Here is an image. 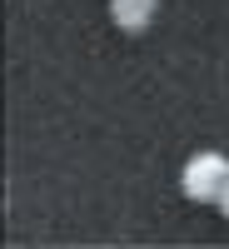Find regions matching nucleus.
Returning a JSON list of instances; mask_svg holds the SVG:
<instances>
[{
	"label": "nucleus",
	"instance_id": "obj_1",
	"mask_svg": "<svg viewBox=\"0 0 229 249\" xmlns=\"http://www.w3.org/2000/svg\"><path fill=\"white\" fill-rule=\"evenodd\" d=\"M184 195H190L194 204H219V195H224V184H229V160L224 155H194L190 164H184Z\"/></svg>",
	"mask_w": 229,
	"mask_h": 249
},
{
	"label": "nucleus",
	"instance_id": "obj_2",
	"mask_svg": "<svg viewBox=\"0 0 229 249\" xmlns=\"http://www.w3.org/2000/svg\"><path fill=\"white\" fill-rule=\"evenodd\" d=\"M155 5H159V0H110V15H115L120 30L144 35V30H150V20H155Z\"/></svg>",
	"mask_w": 229,
	"mask_h": 249
},
{
	"label": "nucleus",
	"instance_id": "obj_3",
	"mask_svg": "<svg viewBox=\"0 0 229 249\" xmlns=\"http://www.w3.org/2000/svg\"><path fill=\"white\" fill-rule=\"evenodd\" d=\"M219 210H224V219H229V184H224V195H219Z\"/></svg>",
	"mask_w": 229,
	"mask_h": 249
}]
</instances>
